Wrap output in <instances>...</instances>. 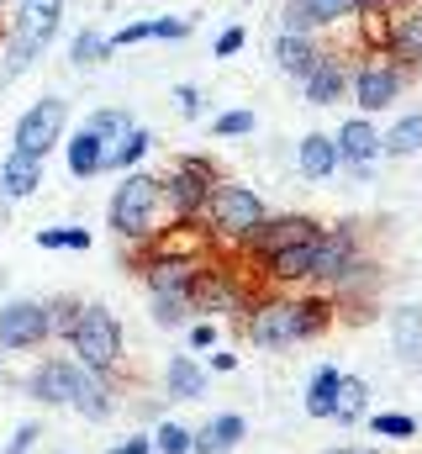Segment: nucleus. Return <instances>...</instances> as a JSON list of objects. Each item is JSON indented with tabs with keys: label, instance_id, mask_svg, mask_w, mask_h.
I'll list each match as a JSON object with an SVG mask.
<instances>
[{
	"label": "nucleus",
	"instance_id": "nucleus-2",
	"mask_svg": "<svg viewBox=\"0 0 422 454\" xmlns=\"http://www.w3.org/2000/svg\"><path fill=\"white\" fill-rule=\"evenodd\" d=\"M159 207H164L159 175H127L116 185V196H111V227L127 243H148L159 232Z\"/></svg>",
	"mask_w": 422,
	"mask_h": 454
},
{
	"label": "nucleus",
	"instance_id": "nucleus-30",
	"mask_svg": "<svg viewBox=\"0 0 422 454\" xmlns=\"http://www.w3.org/2000/svg\"><path fill=\"white\" fill-rule=\"evenodd\" d=\"M191 312H196L191 296H153V323H159V328H185Z\"/></svg>",
	"mask_w": 422,
	"mask_h": 454
},
{
	"label": "nucleus",
	"instance_id": "nucleus-27",
	"mask_svg": "<svg viewBox=\"0 0 422 454\" xmlns=\"http://www.w3.org/2000/svg\"><path fill=\"white\" fill-rule=\"evenodd\" d=\"M164 386H169V396H175V402H196V396L207 391V375H201V364H196L191 354H175V359H169Z\"/></svg>",
	"mask_w": 422,
	"mask_h": 454
},
{
	"label": "nucleus",
	"instance_id": "nucleus-40",
	"mask_svg": "<svg viewBox=\"0 0 422 454\" xmlns=\"http://www.w3.org/2000/svg\"><path fill=\"white\" fill-rule=\"evenodd\" d=\"M32 444H37V423H21V428H16V439L5 444V454H32Z\"/></svg>",
	"mask_w": 422,
	"mask_h": 454
},
{
	"label": "nucleus",
	"instance_id": "nucleus-46",
	"mask_svg": "<svg viewBox=\"0 0 422 454\" xmlns=\"http://www.w3.org/2000/svg\"><path fill=\"white\" fill-rule=\"evenodd\" d=\"M386 5H396V0H359V11H386Z\"/></svg>",
	"mask_w": 422,
	"mask_h": 454
},
{
	"label": "nucleus",
	"instance_id": "nucleus-1",
	"mask_svg": "<svg viewBox=\"0 0 422 454\" xmlns=\"http://www.w3.org/2000/svg\"><path fill=\"white\" fill-rule=\"evenodd\" d=\"M59 21H64V0H21V11H16V27H11V43H5V64H0V85L5 80H16L48 43H53V32H59Z\"/></svg>",
	"mask_w": 422,
	"mask_h": 454
},
{
	"label": "nucleus",
	"instance_id": "nucleus-10",
	"mask_svg": "<svg viewBox=\"0 0 422 454\" xmlns=\"http://www.w3.org/2000/svg\"><path fill=\"white\" fill-rule=\"evenodd\" d=\"M211 254V227H201L196 217H180L169 232L148 238V259H185V264H207Z\"/></svg>",
	"mask_w": 422,
	"mask_h": 454
},
{
	"label": "nucleus",
	"instance_id": "nucleus-25",
	"mask_svg": "<svg viewBox=\"0 0 422 454\" xmlns=\"http://www.w3.org/2000/svg\"><path fill=\"white\" fill-rule=\"evenodd\" d=\"M101 164H106V137H96L90 127H80V132L69 137V175H74V180H90Z\"/></svg>",
	"mask_w": 422,
	"mask_h": 454
},
{
	"label": "nucleus",
	"instance_id": "nucleus-26",
	"mask_svg": "<svg viewBox=\"0 0 422 454\" xmlns=\"http://www.w3.org/2000/svg\"><path fill=\"white\" fill-rule=\"evenodd\" d=\"M316 243V238H312ZM312 243H291V248H275L264 264H270V275L280 280V286H296V280H307L312 275Z\"/></svg>",
	"mask_w": 422,
	"mask_h": 454
},
{
	"label": "nucleus",
	"instance_id": "nucleus-29",
	"mask_svg": "<svg viewBox=\"0 0 422 454\" xmlns=\"http://www.w3.org/2000/svg\"><path fill=\"white\" fill-rule=\"evenodd\" d=\"M380 148L391 153V159H407V153H422V112L402 116L386 137H380Z\"/></svg>",
	"mask_w": 422,
	"mask_h": 454
},
{
	"label": "nucleus",
	"instance_id": "nucleus-24",
	"mask_svg": "<svg viewBox=\"0 0 422 454\" xmlns=\"http://www.w3.org/2000/svg\"><path fill=\"white\" fill-rule=\"evenodd\" d=\"M296 164H301V175H307V180H327V175L338 169V148H332V137H327V132L301 137V148H296Z\"/></svg>",
	"mask_w": 422,
	"mask_h": 454
},
{
	"label": "nucleus",
	"instance_id": "nucleus-33",
	"mask_svg": "<svg viewBox=\"0 0 422 454\" xmlns=\"http://www.w3.org/2000/svg\"><path fill=\"white\" fill-rule=\"evenodd\" d=\"M37 248H90V232L85 227H43L37 232Z\"/></svg>",
	"mask_w": 422,
	"mask_h": 454
},
{
	"label": "nucleus",
	"instance_id": "nucleus-36",
	"mask_svg": "<svg viewBox=\"0 0 422 454\" xmlns=\"http://www.w3.org/2000/svg\"><path fill=\"white\" fill-rule=\"evenodd\" d=\"M296 328L301 339H316L327 328V301H296Z\"/></svg>",
	"mask_w": 422,
	"mask_h": 454
},
{
	"label": "nucleus",
	"instance_id": "nucleus-21",
	"mask_svg": "<svg viewBox=\"0 0 422 454\" xmlns=\"http://www.w3.org/2000/svg\"><path fill=\"white\" fill-rule=\"evenodd\" d=\"M391 343L402 364H422V307H396L391 312Z\"/></svg>",
	"mask_w": 422,
	"mask_h": 454
},
{
	"label": "nucleus",
	"instance_id": "nucleus-47",
	"mask_svg": "<svg viewBox=\"0 0 422 454\" xmlns=\"http://www.w3.org/2000/svg\"><path fill=\"white\" fill-rule=\"evenodd\" d=\"M332 454H375V450H332Z\"/></svg>",
	"mask_w": 422,
	"mask_h": 454
},
{
	"label": "nucleus",
	"instance_id": "nucleus-28",
	"mask_svg": "<svg viewBox=\"0 0 422 454\" xmlns=\"http://www.w3.org/2000/svg\"><path fill=\"white\" fill-rule=\"evenodd\" d=\"M148 148H153V137H148V132L132 121L121 137H111V143H106V164H101V169H127V164H137Z\"/></svg>",
	"mask_w": 422,
	"mask_h": 454
},
{
	"label": "nucleus",
	"instance_id": "nucleus-18",
	"mask_svg": "<svg viewBox=\"0 0 422 454\" xmlns=\"http://www.w3.org/2000/svg\"><path fill=\"white\" fill-rule=\"evenodd\" d=\"M196 270L201 264H185V259H148V291L153 296H191V286H196Z\"/></svg>",
	"mask_w": 422,
	"mask_h": 454
},
{
	"label": "nucleus",
	"instance_id": "nucleus-45",
	"mask_svg": "<svg viewBox=\"0 0 422 454\" xmlns=\"http://www.w3.org/2000/svg\"><path fill=\"white\" fill-rule=\"evenodd\" d=\"M211 370H238V354H211Z\"/></svg>",
	"mask_w": 422,
	"mask_h": 454
},
{
	"label": "nucleus",
	"instance_id": "nucleus-35",
	"mask_svg": "<svg viewBox=\"0 0 422 454\" xmlns=\"http://www.w3.org/2000/svg\"><path fill=\"white\" fill-rule=\"evenodd\" d=\"M153 454H191V428H180V423H164L153 439Z\"/></svg>",
	"mask_w": 422,
	"mask_h": 454
},
{
	"label": "nucleus",
	"instance_id": "nucleus-43",
	"mask_svg": "<svg viewBox=\"0 0 422 454\" xmlns=\"http://www.w3.org/2000/svg\"><path fill=\"white\" fill-rule=\"evenodd\" d=\"M191 343H196V348H211V343H216V328H211V323H196V328H191Z\"/></svg>",
	"mask_w": 422,
	"mask_h": 454
},
{
	"label": "nucleus",
	"instance_id": "nucleus-12",
	"mask_svg": "<svg viewBox=\"0 0 422 454\" xmlns=\"http://www.w3.org/2000/svg\"><path fill=\"white\" fill-rule=\"evenodd\" d=\"M316 232H322V223H312V217H296V212H291V217H264V223L243 238V248H248V254H259V259H270L275 248L312 243Z\"/></svg>",
	"mask_w": 422,
	"mask_h": 454
},
{
	"label": "nucleus",
	"instance_id": "nucleus-7",
	"mask_svg": "<svg viewBox=\"0 0 422 454\" xmlns=\"http://www.w3.org/2000/svg\"><path fill=\"white\" fill-rule=\"evenodd\" d=\"M64 121H69V106L59 101V96H43L32 112L16 121V153H32V159H48V148L59 143V132H64Z\"/></svg>",
	"mask_w": 422,
	"mask_h": 454
},
{
	"label": "nucleus",
	"instance_id": "nucleus-13",
	"mask_svg": "<svg viewBox=\"0 0 422 454\" xmlns=\"http://www.w3.org/2000/svg\"><path fill=\"white\" fill-rule=\"evenodd\" d=\"M85 375H90V370L74 364V359H48V364H37V375H32V396L48 402V407H69V402L80 396Z\"/></svg>",
	"mask_w": 422,
	"mask_h": 454
},
{
	"label": "nucleus",
	"instance_id": "nucleus-4",
	"mask_svg": "<svg viewBox=\"0 0 422 454\" xmlns=\"http://www.w3.org/2000/svg\"><path fill=\"white\" fill-rule=\"evenodd\" d=\"M207 212H211V227L222 238H238V243L264 223V201L248 185H222V180L207 191Z\"/></svg>",
	"mask_w": 422,
	"mask_h": 454
},
{
	"label": "nucleus",
	"instance_id": "nucleus-6",
	"mask_svg": "<svg viewBox=\"0 0 422 454\" xmlns=\"http://www.w3.org/2000/svg\"><path fill=\"white\" fill-rule=\"evenodd\" d=\"M216 185V175H211L207 159H180L169 175H159V191H164V207L175 212V217H196L201 207H207V191Z\"/></svg>",
	"mask_w": 422,
	"mask_h": 454
},
{
	"label": "nucleus",
	"instance_id": "nucleus-23",
	"mask_svg": "<svg viewBox=\"0 0 422 454\" xmlns=\"http://www.w3.org/2000/svg\"><path fill=\"white\" fill-rule=\"evenodd\" d=\"M364 407H370V386H364L359 375H343V370H338L332 412H327V418H338V423H359V418H364Z\"/></svg>",
	"mask_w": 422,
	"mask_h": 454
},
{
	"label": "nucleus",
	"instance_id": "nucleus-22",
	"mask_svg": "<svg viewBox=\"0 0 422 454\" xmlns=\"http://www.w3.org/2000/svg\"><path fill=\"white\" fill-rule=\"evenodd\" d=\"M238 439H243V418L222 412V418H211L201 434H191V454H227Z\"/></svg>",
	"mask_w": 422,
	"mask_h": 454
},
{
	"label": "nucleus",
	"instance_id": "nucleus-17",
	"mask_svg": "<svg viewBox=\"0 0 422 454\" xmlns=\"http://www.w3.org/2000/svg\"><path fill=\"white\" fill-rule=\"evenodd\" d=\"M332 148H338V164H359V169H364V164L380 153V132H375L364 116H354V121H343V127H338Z\"/></svg>",
	"mask_w": 422,
	"mask_h": 454
},
{
	"label": "nucleus",
	"instance_id": "nucleus-20",
	"mask_svg": "<svg viewBox=\"0 0 422 454\" xmlns=\"http://www.w3.org/2000/svg\"><path fill=\"white\" fill-rule=\"evenodd\" d=\"M37 185H43V159H32V153H11V159L0 164V196L21 201V196H32Z\"/></svg>",
	"mask_w": 422,
	"mask_h": 454
},
{
	"label": "nucleus",
	"instance_id": "nucleus-34",
	"mask_svg": "<svg viewBox=\"0 0 422 454\" xmlns=\"http://www.w3.org/2000/svg\"><path fill=\"white\" fill-rule=\"evenodd\" d=\"M106 53H111V48H106V37H101V32H90V27H85V32L74 37V48H69V59H74L80 69H85V64H101Z\"/></svg>",
	"mask_w": 422,
	"mask_h": 454
},
{
	"label": "nucleus",
	"instance_id": "nucleus-14",
	"mask_svg": "<svg viewBox=\"0 0 422 454\" xmlns=\"http://www.w3.org/2000/svg\"><path fill=\"white\" fill-rule=\"evenodd\" d=\"M359 16V0H285V32H316Z\"/></svg>",
	"mask_w": 422,
	"mask_h": 454
},
{
	"label": "nucleus",
	"instance_id": "nucleus-8",
	"mask_svg": "<svg viewBox=\"0 0 422 454\" xmlns=\"http://www.w3.org/2000/svg\"><path fill=\"white\" fill-rule=\"evenodd\" d=\"M402 85H407V69L396 64V59H364L359 64V74H354V96H359V106L364 112H386L396 96H402Z\"/></svg>",
	"mask_w": 422,
	"mask_h": 454
},
{
	"label": "nucleus",
	"instance_id": "nucleus-41",
	"mask_svg": "<svg viewBox=\"0 0 422 454\" xmlns=\"http://www.w3.org/2000/svg\"><path fill=\"white\" fill-rule=\"evenodd\" d=\"M243 37H248V32H243V27H227V32H222V37H216V59H232V53H238V48H243Z\"/></svg>",
	"mask_w": 422,
	"mask_h": 454
},
{
	"label": "nucleus",
	"instance_id": "nucleus-42",
	"mask_svg": "<svg viewBox=\"0 0 422 454\" xmlns=\"http://www.w3.org/2000/svg\"><path fill=\"white\" fill-rule=\"evenodd\" d=\"M175 106H180V116H201V96H196L191 85H180V90H175Z\"/></svg>",
	"mask_w": 422,
	"mask_h": 454
},
{
	"label": "nucleus",
	"instance_id": "nucleus-15",
	"mask_svg": "<svg viewBox=\"0 0 422 454\" xmlns=\"http://www.w3.org/2000/svg\"><path fill=\"white\" fill-rule=\"evenodd\" d=\"M386 53H391L402 69H418L422 64V5L418 11H402V16L386 27Z\"/></svg>",
	"mask_w": 422,
	"mask_h": 454
},
{
	"label": "nucleus",
	"instance_id": "nucleus-38",
	"mask_svg": "<svg viewBox=\"0 0 422 454\" xmlns=\"http://www.w3.org/2000/svg\"><path fill=\"white\" fill-rule=\"evenodd\" d=\"M85 127H90L96 137H106V143H111V137H121V132L132 127V116H127V112H96Z\"/></svg>",
	"mask_w": 422,
	"mask_h": 454
},
{
	"label": "nucleus",
	"instance_id": "nucleus-11",
	"mask_svg": "<svg viewBox=\"0 0 422 454\" xmlns=\"http://www.w3.org/2000/svg\"><path fill=\"white\" fill-rule=\"evenodd\" d=\"M48 339V301H5L0 307V348H37Z\"/></svg>",
	"mask_w": 422,
	"mask_h": 454
},
{
	"label": "nucleus",
	"instance_id": "nucleus-5",
	"mask_svg": "<svg viewBox=\"0 0 422 454\" xmlns=\"http://www.w3.org/2000/svg\"><path fill=\"white\" fill-rule=\"evenodd\" d=\"M364 264H359V243H354V227H322L312 243V275L307 280H322V286H343L354 280Z\"/></svg>",
	"mask_w": 422,
	"mask_h": 454
},
{
	"label": "nucleus",
	"instance_id": "nucleus-44",
	"mask_svg": "<svg viewBox=\"0 0 422 454\" xmlns=\"http://www.w3.org/2000/svg\"><path fill=\"white\" fill-rule=\"evenodd\" d=\"M153 444L148 439H127V444H116V450H106V454H148Z\"/></svg>",
	"mask_w": 422,
	"mask_h": 454
},
{
	"label": "nucleus",
	"instance_id": "nucleus-39",
	"mask_svg": "<svg viewBox=\"0 0 422 454\" xmlns=\"http://www.w3.org/2000/svg\"><path fill=\"white\" fill-rule=\"evenodd\" d=\"M243 132H254V112H227V116H216V137H243Z\"/></svg>",
	"mask_w": 422,
	"mask_h": 454
},
{
	"label": "nucleus",
	"instance_id": "nucleus-9",
	"mask_svg": "<svg viewBox=\"0 0 422 454\" xmlns=\"http://www.w3.org/2000/svg\"><path fill=\"white\" fill-rule=\"evenodd\" d=\"M243 328H248V339L259 343V348H291V343H301V328H296V301H285V296L259 301V307H254V317H248Z\"/></svg>",
	"mask_w": 422,
	"mask_h": 454
},
{
	"label": "nucleus",
	"instance_id": "nucleus-16",
	"mask_svg": "<svg viewBox=\"0 0 422 454\" xmlns=\"http://www.w3.org/2000/svg\"><path fill=\"white\" fill-rule=\"evenodd\" d=\"M301 85H307V101H312V106H332V101L348 90V69H343V59H338V53H327V48H322V59L312 64V74H307Z\"/></svg>",
	"mask_w": 422,
	"mask_h": 454
},
{
	"label": "nucleus",
	"instance_id": "nucleus-37",
	"mask_svg": "<svg viewBox=\"0 0 422 454\" xmlns=\"http://www.w3.org/2000/svg\"><path fill=\"white\" fill-rule=\"evenodd\" d=\"M375 434H380V439H412V434H418V418H407V412H380V418H375Z\"/></svg>",
	"mask_w": 422,
	"mask_h": 454
},
{
	"label": "nucleus",
	"instance_id": "nucleus-31",
	"mask_svg": "<svg viewBox=\"0 0 422 454\" xmlns=\"http://www.w3.org/2000/svg\"><path fill=\"white\" fill-rule=\"evenodd\" d=\"M69 407H74V412H85L90 423H101L106 412H111V396H106V386L96 380V375H85V386H80V396H74Z\"/></svg>",
	"mask_w": 422,
	"mask_h": 454
},
{
	"label": "nucleus",
	"instance_id": "nucleus-3",
	"mask_svg": "<svg viewBox=\"0 0 422 454\" xmlns=\"http://www.w3.org/2000/svg\"><path fill=\"white\" fill-rule=\"evenodd\" d=\"M69 348L80 354L74 364H85L90 375H111L121 359V328L106 307H80L74 328H69Z\"/></svg>",
	"mask_w": 422,
	"mask_h": 454
},
{
	"label": "nucleus",
	"instance_id": "nucleus-19",
	"mask_svg": "<svg viewBox=\"0 0 422 454\" xmlns=\"http://www.w3.org/2000/svg\"><path fill=\"white\" fill-rule=\"evenodd\" d=\"M316 59H322V48L312 43V32H280V43H275V64H280L285 74L307 80Z\"/></svg>",
	"mask_w": 422,
	"mask_h": 454
},
{
	"label": "nucleus",
	"instance_id": "nucleus-32",
	"mask_svg": "<svg viewBox=\"0 0 422 454\" xmlns=\"http://www.w3.org/2000/svg\"><path fill=\"white\" fill-rule=\"evenodd\" d=\"M332 386H338V364L316 370L312 391H307V412H312V418H327V412H332Z\"/></svg>",
	"mask_w": 422,
	"mask_h": 454
}]
</instances>
